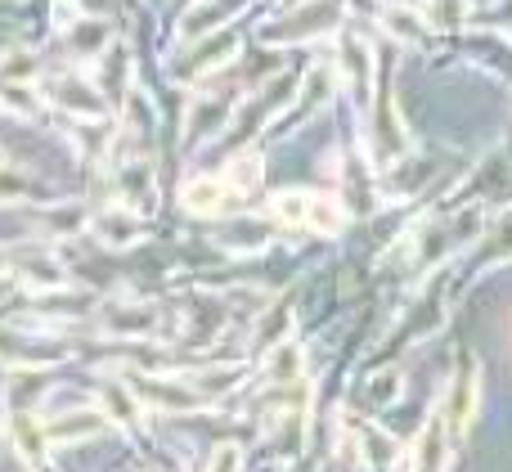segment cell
Here are the masks:
<instances>
[{"label": "cell", "instance_id": "obj_20", "mask_svg": "<svg viewBox=\"0 0 512 472\" xmlns=\"http://www.w3.org/2000/svg\"><path fill=\"white\" fill-rule=\"evenodd\" d=\"M45 225H54L50 234H77V230H86V207L72 203V207H63V212H50Z\"/></svg>", "mask_w": 512, "mask_h": 472}, {"label": "cell", "instance_id": "obj_16", "mask_svg": "<svg viewBox=\"0 0 512 472\" xmlns=\"http://www.w3.org/2000/svg\"><path fill=\"white\" fill-rule=\"evenodd\" d=\"M239 369L234 365H212V369H203L198 378H189L194 383V392L198 396H221V392H230V387H239Z\"/></svg>", "mask_w": 512, "mask_h": 472}, {"label": "cell", "instance_id": "obj_8", "mask_svg": "<svg viewBox=\"0 0 512 472\" xmlns=\"http://www.w3.org/2000/svg\"><path fill=\"white\" fill-rule=\"evenodd\" d=\"M108 333H126V338H144V333H153L158 329V311L153 306H117L113 315H108V324H104Z\"/></svg>", "mask_w": 512, "mask_h": 472}, {"label": "cell", "instance_id": "obj_22", "mask_svg": "<svg viewBox=\"0 0 512 472\" xmlns=\"http://www.w3.org/2000/svg\"><path fill=\"white\" fill-rule=\"evenodd\" d=\"M382 23H387L396 36H405V41H409V36H418V32H423V23H418V18L409 14V9H391V14L382 18Z\"/></svg>", "mask_w": 512, "mask_h": 472}, {"label": "cell", "instance_id": "obj_1", "mask_svg": "<svg viewBox=\"0 0 512 472\" xmlns=\"http://www.w3.org/2000/svg\"><path fill=\"white\" fill-rule=\"evenodd\" d=\"M104 428H108L104 410H68V414L45 419V437H50V446H77V441L99 437Z\"/></svg>", "mask_w": 512, "mask_h": 472}, {"label": "cell", "instance_id": "obj_11", "mask_svg": "<svg viewBox=\"0 0 512 472\" xmlns=\"http://www.w3.org/2000/svg\"><path fill=\"white\" fill-rule=\"evenodd\" d=\"M472 405H477V378L463 374L459 383H454L450 405H445V419H450V428H454V432H463V428L472 423Z\"/></svg>", "mask_w": 512, "mask_h": 472}, {"label": "cell", "instance_id": "obj_7", "mask_svg": "<svg viewBox=\"0 0 512 472\" xmlns=\"http://www.w3.org/2000/svg\"><path fill=\"white\" fill-rule=\"evenodd\" d=\"M14 275H18V284H23V288H32V293H41V288H63V284H68V275H63V266H59V261H50V257L18 261V266H14Z\"/></svg>", "mask_w": 512, "mask_h": 472}, {"label": "cell", "instance_id": "obj_15", "mask_svg": "<svg viewBox=\"0 0 512 472\" xmlns=\"http://www.w3.org/2000/svg\"><path fill=\"white\" fill-rule=\"evenodd\" d=\"M108 36H113V27L108 23H90V18H81V23H72V32H68V50H77V54H99L108 45Z\"/></svg>", "mask_w": 512, "mask_h": 472}, {"label": "cell", "instance_id": "obj_5", "mask_svg": "<svg viewBox=\"0 0 512 472\" xmlns=\"http://www.w3.org/2000/svg\"><path fill=\"white\" fill-rule=\"evenodd\" d=\"M180 203H185V212H194V216H216L230 207V185H225V180H207V176L189 180Z\"/></svg>", "mask_w": 512, "mask_h": 472}, {"label": "cell", "instance_id": "obj_14", "mask_svg": "<svg viewBox=\"0 0 512 472\" xmlns=\"http://www.w3.org/2000/svg\"><path fill=\"white\" fill-rule=\"evenodd\" d=\"M54 104L68 108V113H81V117L104 113V99H99L90 86H81V81H63V86L54 90Z\"/></svg>", "mask_w": 512, "mask_h": 472}, {"label": "cell", "instance_id": "obj_21", "mask_svg": "<svg viewBox=\"0 0 512 472\" xmlns=\"http://www.w3.org/2000/svg\"><path fill=\"white\" fill-rule=\"evenodd\" d=\"M207 472H243V450L239 446H216V455H212V464H207Z\"/></svg>", "mask_w": 512, "mask_h": 472}, {"label": "cell", "instance_id": "obj_19", "mask_svg": "<svg viewBox=\"0 0 512 472\" xmlns=\"http://www.w3.org/2000/svg\"><path fill=\"white\" fill-rule=\"evenodd\" d=\"M36 72V59L27 50H5L0 54V86H9V81H27Z\"/></svg>", "mask_w": 512, "mask_h": 472}, {"label": "cell", "instance_id": "obj_24", "mask_svg": "<svg viewBox=\"0 0 512 472\" xmlns=\"http://www.w3.org/2000/svg\"><path fill=\"white\" fill-rule=\"evenodd\" d=\"M0 171H5V153H0Z\"/></svg>", "mask_w": 512, "mask_h": 472}, {"label": "cell", "instance_id": "obj_6", "mask_svg": "<svg viewBox=\"0 0 512 472\" xmlns=\"http://www.w3.org/2000/svg\"><path fill=\"white\" fill-rule=\"evenodd\" d=\"M14 450L23 455L27 468H41L45 450H50V437H45V419H36V414H14Z\"/></svg>", "mask_w": 512, "mask_h": 472}, {"label": "cell", "instance_id": "obj_4", "mask_svg": "<svg viewBox=\"0 0 512 472\" xmlns=\"http://www.w3.org/2000/svg\"><path fill=\"white\" fill-rule=\"evenodd\" d=\"M95 239L104 248H131V243H140V221L126 207H108L95 216Z\"/></svg>", "mask_w": 512, "mask_h": 472}, {"label": "cell", "instance_id": "obj_13", "mask_svg": "<svg viewBox=\"0 0 512 472\" xmlns=\"http://www.w3.org/2000/svg\"><path fill=\"white\" fill-rule=\"evenodd\" d=\"M270 216L279 225H306L310 216V194L306 189H283V194L270 198Z\"/></svg>", "mask_w": 512, "mask_h": 472}, {"label": "cell", "instance_id": "obj_17", "mask_svg": "<svg viewBox=\"0 0 512 472\" xmlns=\"http://www.w3.org/2000/svg\"><path fill=\"white\" fill-rule=\"evenodd\" d=\"M0 108H9V113H23V117H36V108H41V95H36L27 81H9V86H0Z\"/></svg>", "mask_w": 512, "mask_h": 472}, {"label": "cell", "instance_id": "obj_2", "mask_svg": "<svg viewBox=\"0 0 512 472\" xmlns=\"http://www.w3.org/2000/svg\"><path fill=\"white\" fill-rule=\"evenodd\" d=\"M95 405L108 414V423H117V428H131V432H135V428L144 423V405H140V396H135L126 383H117V378H104V383H99Z\"/></svg>", "mask_w": 512, "mask_h": 472}, {"label": "cell", "instance_id": "obj_3", "mask_svg": "<svg viewBox=\"0 0 512 472\" xmlns=\"http://www.w3.org/2000/svg\"><path fill=\"white\" fill-rule=\"evenodd\" d=\"M144 396L149 405H162L171 414H189V410H203V396L194 392L189 378H167V383H144Z\"/></svg>", "mask_w": 512, "mask_h": 472}, {"label": "cell", "instance_id": "obj_10", "mask_svg": "<svg viewBox=\"0 0 512 472\" xmlns=\"http://www.w3.org/2000/svg\"><path fill=\"white\" fill-rule=\"evenodd\" d=\"M221 180L230 185V194H252V189L261 185V153H239V158H230Z\"/></svg>", "mask_w": 512, "mask_h": 472}, {"label": "cell", "instance_id": "obj_12", "mask_svg": "<svg viewBox=\"0 0 512 472\" xmlns=\"http://www.w3.org/2000/svg\"><path fill=\"white\" fill-rule=\"evenodd\" d=\"M346 225V212L337 198L328 194H310V216H306V230H319V234H337Z\"/></svg>", "mask_w": 512, "mask_h": 472}, {"label": "cell", "instance_id": "obj_23", "mask_svg": "<svg viewBox=\"0 0 512 472\" xmlns=\"http://www.w3.org/2000/svg\"><path fill=\"white\" fill-rule=\"evenodd\" d=\"M5 275H9V261H5V257H0V279H5Z\"/></svg>", "mask_w": 512, "mask_h": 472}, {"label": "cell", "instance_id": "obj_9", "mask_svg": "<svg viewBox=\"0 0 512 472\" xmlns=\"http://www.w3.org/2000/svg\"><path fill=\"white\" fill-rule=\"evenodd\" d=\"M301 369H306V351H301L297 342H279V347H270V356H265V374H270L274 383H292Z\"/></svg>", "mask_w": 512, "mask_h": 472}, {"label": "cell", "instance_id": "obj_18", "mask_svg": "<svg viewBox=\"0 0 512 472\" xmlns=\"http://www.w3.org/2000/svg\"><path fill=\"white\" fill-rule=\"evenodd\" d=\"M288 329H292V306L288 302H274V315H265L256 333H261V342L279 347V342H288Z\"/></svg>", "mask_w": 512, "mask_h": 472}]
</instances>
